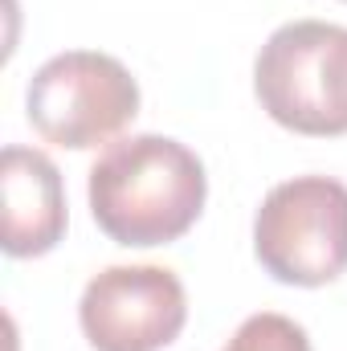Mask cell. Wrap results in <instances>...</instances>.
Here are the masks:
<instances>
[{
	"instance_id": "6da1fadb",
	"label": "cell",
	"mask_w": 347,
	"mask_h": 351,
	"mask_svg": "<svg viewBox=\"0 0 347 351\" xmlns=\"http://www.w3.org/2000/svg\"><path fill=\"white\" fill-rule=\"evenodd\" d=\"M208 196L196 152L168 135L110 143L90 168V213L119 245H168L184 237Z\"/></svg>"
},
{
	"instance_id": "7a4b0ae2",
	"label": "cell",
	"mask_w": 347,
	"mask_h": 351,
	"mask_svg": "<svg viewBox=\"0 0 347 351\" xmlns=\"http://www.w3.org/2000/svg\"><path fill=\"white\" fill-rule=\"evenodd\" d=\"M261 110L298 135L347 131V29L290 21L270 33L254 66Z\"/></svg>"
},
{
	"instance_id": "3957f363",
	"label": "cell",
	"mask_w": 347,
	"mask_h": 351,
	"mask_svg": "<svg viewBox=\"0 0 347 351\" xmlns=\"http://www.w3.org/2000/svg\"><path fill=\"white\" fill-rule=\"evenodd\" d=\"M254 250L286 286H327L347 269V184L294 176L265 192L254 217Z\"/></svg>"
},
{
	"instance_id": "277c9868",
	"label": "cell",
	"mask_w": 347,
	"mask_h": 351,
	"mask_svg": "<svg viewBox=\"0 0 347 351\" xmlns=\"http://www.w3.org/2000/svg\"><path fill=\"white\" fill-rule=\"evenodd\" d=\"M25 106L45 143L86 152L115 139L139 114V86L119 58L70 49L33 74Z\"/></svg>"
},
{
	"instance_id": "5b68a950",
	"label": "cell",
	"mask_w": 347,
	"mask_h": 351,
	"mask_svg": "<svg viewBox=\"0 0 347 351\" xmlns=\"http://www.w3.org/2000/svg\"><path fill=\"white\" fill-rule=\"evenodd\" d=\"M78 319L94 351H160L188 323V298L164 265H110L82 290Z\"/></svg>"
},
{
	"instance_id": "8992f818",
	"label": "cell",
	"mask_w": 347,
	"mask_h": 351,
	"mask_svg": "<svg viewBox=\"0 0 347 351\" xmlns=\"http://www.w3.org/2000/svg\"><path fill=\"white\" fill-rule=\"evenodd\" d=\"M0 200H4L8 258H41L66 237V188H62V172L45 152L4 147Z\"/></svg>"
},
{
	"instance_id": "52a82bcc",
	"label": "cell",
	"mask_w": 347,
	"mask_h": 351,
	"mask_svg": "<svg viewBox=\"0 0 347 351\" xmlns=\"http://www.w3.org/2000/svg\"><path fill=\"white\" fill-rule=\"evenodd\" d=\"M221 351H311V339L294 319L261 311V315H250Z\"/></svg>"
}]
</instances>
